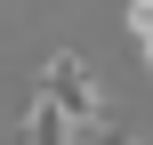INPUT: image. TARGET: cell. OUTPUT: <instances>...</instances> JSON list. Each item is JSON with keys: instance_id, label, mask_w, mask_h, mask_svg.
Masks as SVG:
<instances>
[{"instance_id": "3", "label": "cell", "mask_w": 153, "mask_h": 145, "mask_svg": "<svg viewBox=\"0 0 153 145\" xmlns=\"http://www.w3.org/2000/svg\"><path fill=\"white\" fill-rule=\"evenodd\" d=\"M129 40H137V57H145V73H153V0H129Z\"/></svg>"}, {"instance_id": "1", "label": "cell", "mask_w": 153, "mask_h": 145, "mask_svg": "<svg viewBox=\"0 0 153 145\" xmlns=\"http://www.w3.org/2000/svg\"><path fill=\"white\" fill-rule=\"evenodd\" d=\"M40 89H56V97H65V113H73L81 129H89V121H105V89H97V73H89L73 48H56V57L40 65Z\"/></svg>"}, {"instance_id": "2", "label": "cell", "mask_w": 153, "mask_h": 145, "mask_svg": "<svg viewBox=\"0 0 153 145\" xmlns=\"http://www.w3.org/2000/svg\"><path fill=\"white\" fill-rule=\"evenodd\" d=\"M81 137V121L65 113V97L56 89H32V105H24V145H73Z\"/></svg>"}]
</instances>
